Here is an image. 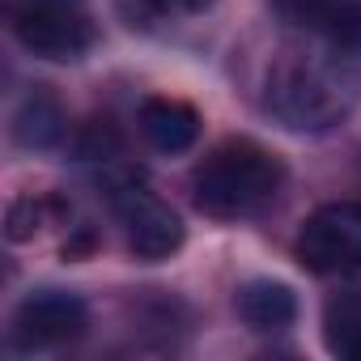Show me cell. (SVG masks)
<instances>
[{
    "mask_svg": "<svg viewBox=\"0 0 361 361\" xmlns=\"http://www.w3.org/2000/svg\"><path fill=\"white\" fill-rule=\"evenodd\" d=\"M102 192H106V204H111V213H115V221L128 238V251L136 259L157 264V259H170L183 247V221H178V213L166 200H157V192L140 174L106 170Z\"/></svg>",
    "mask_w": 361,
    "mask_h": 361,
    "instance_id": "277c9868",
    "label": "cell"
},
{
    "mask_svg": "<svg viewBox=\"0 0 361 361\" xmlns=\"http://www.w3.org/2000/svg\"><path fill=\"white\" fill-rule=\"evenodd\" d=\"M234 306H238V319L255 331H285L298 319V298L281 281H247L234 293Z\"/></svg>",
    "mask_w": 361,
    "mask_h": 361,
    "instance_id": "9c48e42d",
    "label": "cell"
},
{
    "mask_svg": "<svg viewBox=\"0 0 361 361\" xmlns=\"http://www.w3.org/2000/svg\"><path fill=\"white\" fill-rule=\"evenodd\" d=\"M298 259L314 276L361 281V204L336 200L314 209L298 234Z\"/></svg>",
    "mask_w": 361,
    "mask_h": 361,
    "instance_id": "5b68a950",
    "label": "cell"
},
{
    "mask_svg": "<svg viewBox=\"0 0 361 361\" xmlns=\"http://www.w3.org/2000/svg\"><path fill=\"white\" fill-rule=\"evenodd\" d=\"M285 192V161L251 136L213 145L192 170V200L213 221H251Z\"/></svg>",
    "mask_w": 361,
    "mask_h": 361,
    "instance_id": "7a4b0ae2",
    "label": "cell"
},
{
    "mask_svg": "<svg viewBox=\"0 0 361 361\" xmlns=\"http://www.w3.org/2000/svg\"><path fill=\"white\" fill-rule=\"evenodd\" d=\"M13 136L26 149H51L64 136V111L51 94H30L13 115Z\"/></svg>",
    "mask_w": 361,
    "mask_h": 361,
    "instance_id": "8fae6325",
    "label": "cell"
},
{
    "mask_svg": "<svg viewBox=\"0 0 361 361\" xmlns=\"http://www.w3.org/2000/svg\"><path fill=\"white\" fill-rule=\"evenodd\" d=\"M9 35L39 60L77 64L90 56L98 30L85 0H5Z\"/></svg>",
    "mask_w": 361,
    "mask_h": 361,
    "instance_id": "3957f363",
    "label": "cell"
},
{
    "mask_svg": "<svg viewBox=\"0 0 361 361\" xmlns=\"http://www.w3.org/2000/svg\"><path fill=\"white\" fill-rule=\"evenodd\" d=\"M140 136L157 153H188L200 140V115L196 106L178 102V98H149L140 106Z\"/></svg>",
    "mask_w": 361,
    "mask_h": 361,
    "instance_id": "ba28073f",
    "label": "cell"
},
{
    "mask_svg": "<svg viewBox=\"0 0 361 361\" xmlns=\"http://www.w3.org/2000/svg\"><path fill=\"white\" fill-rule=\"evenodd\" d=\"M361 102V60H348L323 43L293 39L285 51L272 56L259 81V106L272 123L323 136L340 128Z\"/></svg>",
    "mask_w": 361,
    "mask_h": 361,
    "instance_id": "6da1fadb",
    "label": "cell"
},
{
    "mask_svg": "<svg viewBox=\"0 0 361 361\" xmlns=\"http://www.w3.org/2000/svg\"><path fill=\"white\" fill-rule=\"evenodd\" d=\"M157 13H170V18H196L204 9H213V0H149Z\"/></svg>",
    "mask_w": 361,
    "mask_h": 361,
    "instance_id": "7c38bea8",
    "label": "cell"
},
{
    "mask_svg": "<svg viewBox=\"0 0 361 361\" xmlns=\"http://www.w3.org/2000/svg\"><path fill=\"white\" fill-rule=\"evenodd\" d=\"M323 344L336 357L361 361V293L357 289H344V293L327 298V306H323Z\"/></svg>",
    "mask_w": 361,
    "mask_h": 361,
    "instance_id": "30bf717a",
    "label": "cell"
},
{
    "mask_svg": "<svg viewBox=\"0 0 361 361\" xmlns=\"http://www.w3.org/2000/svg\"><path fill=\"white\" fill-rule=\"evenodd\" d=\"M90 327V306L68 293V289H39L30 298H22V306L13 310L9 336L22 353H47L60 344H73L77 336H85Z\"/></svg>",
    "mask_w": 361,
    "mask_h": 361,
    "instance_id": "8992f818",
    "label": "cell"
},
{
    "mask_svg": "<svg viewBox=\"0 0 361 361\" xmlns=\"http://www.w3.org/2000/svg\"><path fill=\"white\" fill-rule=\"evenodd\" d=\"M268 5L298 39L361 60V0H268Z\"/></svg>",
    "mask_w": 361,
    "mask_h": 361,
    "instance_id": "52a82bcc",
    "label": "cell"
}]
</instances>
